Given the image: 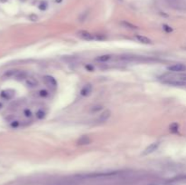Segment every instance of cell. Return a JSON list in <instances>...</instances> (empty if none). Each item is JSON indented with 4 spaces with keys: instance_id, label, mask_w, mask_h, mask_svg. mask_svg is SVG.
Segmentation results:
<instances>
[{
    "instance_id": "obj_11",
    "label": "cell",
    "mask_w": 186,
    "mask_h": 185,
    "mask_svg": "<svg viewBox=\"0 0 186 185\" xmlns=\"http://www.w3.org/2000/svg\"><path fill=\"white\" fill-rule=\"evenodd\" d=\"M110 59H111V56L110 55H104V56H100L95 58V60L97 62H107Z\"/></svg>"
},
{
    "instance_id": "obj_15",
    "label": "cell",
    "mask_w": 186,
    "mask_h": 185,
    "mask_svg": "<svg viewBox=\"0 0 186 185\" xmlns=\"http://www.w3.org/2000/svg\"><path fill=\"white\" fill-rule=\"evenodd\" d=\"M36 115H37V117L38 118V119H43V118H45V116H46V112L45 111H43V110H39L37 113H36Z\"/></svg>"
},
{
    "instance_id": "obj_21",
    "label": "cell",
    "mask_w": 186,
    "mask_h": 185,
    "mask_svg": "<svg viewBox=\"0 0 186 185\" xmlns=\"http://www.w3.org/2000/svg\"><path fill=\"white\" fill-rule=\"evenodd\" d=\"M25 115H26L27 117H30V116L32 115L31 111H30V110H26V111H25Z\"/></svg>"
},
{
    "instance_id": "obj_8",
    "label": "cell",
    "mask_w": 186,
    "mask_h": 185,
    "mask_svg": "<svg viewBox=\"0 0 186 185\" xmlns=\"http://www.w3.org/2000/svg\"><path fill=\"white\" fill-rule=\"evenodd\" d=\"M92 90H93V87H92V85H85L83 88H82V90H81V94L83 95V96H87V95H89L91 93H92Z\"/></svg>"
},
{
    "instance_id": "obj_17",
    "label": "cell",
    "mask_w": 186,
    "mask_h": 185,
    "mask_svg": "<svg viewBox=\"0 0 186 185\" xmlns=\"http://www.w3.org/2000/svg\"><path fill=\"white\" fill-rule=\"evenodd\" d=\"M103 107L101 106V105H97V106H95V107H93L92 109H91V112H94V113H95V112H98V111H100L101 109H102Z\"/></svg>"
},
{
    "instance_id": "obj_7",
    "label": "cell",
    "mask_w": 186,
    "mask_h": 185,
    "mask_svg": "<svg viewBox=\"0 0 186 185\" xmlns=\"http://www.w3.org/2000/svg\"><path fill=\"white\" fill-rule=\"evenodd\" d=\"M111 116V111L110 110H106V111H104L98 117V121L99 122H105L107 121Z\"/></svg>"
},
{
    "instance_id": "obj_5",
    "label": "cell",
    "mask_w": 186,
    "mask_h": 185,
    "mask_svg": "<svg viewBox=\"0 0 186 185\" xmlns=\"http://www.w3.org/2000/svg\"><path fill=\"white\" fill-rule=\"evenodd\" d=\"M134 39L136 41H138L139 43H142L144 45H152V43L150 38H148L147 37H144V36H141V35L134 36Z\"/></svg>"
},
{
    "instance_id": "obj_3",
    "label": "cell",
    "mask_w": 186,
    "mask_h": 185,
    "mask_svg": "<svg viewBox=\"0 0 186 185\" xmlns=\"http://www.w3.org/2000/svg\"><path fill=\"white\" fill-rule=\"evenodd\" d=\"M168 70L171 72H174V73H181V72L186 71V65L182 64H175V65L168 66Z\"/></svg>"
},
{
    "instance_id": "obj_19",
    "label": "cell",
    "mask_w": 186,
    "mask_h": 185,
    "mask_svg": "<svg viewBox=\"0 0 186 185\" xmlns=\"http://www.w3.org/2000/svg\"><path fill=\"white\" fill-rule=\"evenodd\" d=\"M95 40H104L105 39V37H104V36H100V35H95Z\"/></svg>"
},
{
    "instance_id": "obj_10",
    "label": "cell",
    "mask_w": 186,
    "mask_h": 185,
    "mask_svg": "<svg viewBox=\"0 0 186 185\" xmlns=\"http://www.w3.org/2000/svg\"><path fill=\"white\" fill-rule=\"evenodd\" d=\"M90 142H91L90 138H89L88 136L84 135V136H82V137L77 141V144H79V145H85V144H89Z\"/></svg>"
},
{
    "instance_id": "obj_1",
    "label": "cell",
    "mask_w": 186,
    "mask_h": 185,
    "mask_svg": "<svg viewBox=\"0 0 186 185\" xmlns=\"http://www.w3.org/2000/svg\"><path fill=\"white\" fill-rule=\"evenodd\" d=\"M162 83L168 85H172V86H185L186 85V82L181 80L180 78L170 77L169 75L165 76V78L162 80Z\"/></svg>"
},
{
    "instance_id": "obj_20",
    "label": "cell",
    "mask_w": 186,
    "mask_h": 185,
    "mask_svg": "<svg viewBox=\"0 0 186 185\" xmlns=\"http://www.w3.org/2000/svg\"><path fill=\"white\" fill-rule=\"evenodd\" d=\"M179 78L184 82H186V74H182V75H179Z\"/></svg>"
},
{
    "instance_id": "obj_4",
    "label": "cell",
    "mask_w": 186,
    "mask_h": 185,
    "mask_svg": "<svg viewBox=\"0 0 186 185\" xmlns=\"http://www.w3.org/2000/svg\"><path fill=\"white\" fill-rule=\"evenodd\" d=\"M159 145H160V142H153V143H152V144H150L145 150H144V152H143V154H144V155H147V154H150V153H152V152H155L156 150H157V148L159 147Z\"/></svg>"
},
{
    "instance_id": "obj_22",
    "label": "cell",
    "mask_w": 186,
    "mask_h": 185,
    "mask_svg": "<svg viewBox=\"0 0 186 185\" xmlns=\"http://www.w3.org/2000/svg\"><path fill=\"white\" fill-rule=\"evenodd\" d=\"M1 107H2V104H0V108H1Z\"/></svg>"
},
{
    "instance_id": "obj_14",
    "label": "cell",
    "mask_w": 186,
    "mask_h": 185,
    "mask_svg": "<svg viewBox=\"0 0 186 185\" xmlns=\"http://www.w3.org/2000/svg\"><path fill=\"white\" fill-rule=\"evenodd\" d=\"M122 26H123L124 27H126V28H129V29H133V30L137 29V27H136V26H133V24H130V23H128V22H125V21L122 22Z\"/></svg>"
},
{
    "instance_id": "obj_2",
    "label": "cell",
    "mask_w": 186,
    "mask_h": 185,
    "mask_svg": "<svg viewBox=\"0 0 186 185\" xmlns=\"http://www.w3.org/2000/svg\"><path fill=\"white\" fill-rule=\"evenodd\" d=\"M77 36L82 38L83 40H86V41H93V40H95V35L87 32V31H85V30H80L77 32Z\"/></svg>"
},
{
    "instance_id": "obj_13",
    "label": "cell",
    "mask_w": 186,
    "mask_h": 185,
    "mask_svg": "<svg viewBox=\"0 0 186 185\" xmlns=\"http://www.w3.org/2000/svg\"><path fill=\"white\" fill-rule=\"evenodd\" d=\"M2 96L8 99H10L14 96V92L13 91H4L2 92Z\"/></svg>"
},
{
    "instance_id": "obj_16",
    "label": "cell",
    "mask_w": 186,
    "mask_h": 185,
    "mask_svg": "<svg viewBox=\"0 0 186 185\" xmlns=\"http://www.w3.org/2000/svg\"><path fill=\"white\" fill-rule=\"evenodd\" d=\"M39 95L41 97H46L48 95V92L46 90H41V91H39Z\"/></svg>"
},
{
    "instance_id": "obj_6",
    "label": "cell",
    "mask_w": 186,
    "mask_h": 185,
    "mask_svg": "<svg viewBox=\"0 0 186 185\" xmlns=\"http://www.w3.org/2000/svg\"><path fill=\"white\" fill-rule=\"evenodd\" d=\"M44 82L46 85L50 86V87H56V81L54 77L50 76V75H46L44 76Z\"/></svg>"
},
{
    "instance_id": "obj_18",
    "label": "cell",
    "mask_w": 186,
    "mask_h": 185,
    "mask_svg": "<svg viewBox=\"0 0 186 185\" xmlns=\"http://www.w3.org/2000/svg\"><path fill=\"white\" fill-rule=\"evenodd\" d=\"M162 28H163L164 31H166V32H168V33L172 31V28H171L170 27H168V26H166V25H163V26H162Z\"/></svg>"
},
{
    "instance_id": "obj_12",
    "label": "cell",
    "mask_w": 186,
    "mask_h": 185,
    "mask_svg": "<svg viewBox=\"0 0 186 185\" xmlns=\"http://www.w3.org/2000/svg\"><path fill=\"white\" fill-rule=\"evenodd\" d=\"M169 129H170V132H177L179 131V124L177 123H172L170 126H169Z\"/></svg>"
},
{
    "instance_id": "obj_9",
    "label": "cell",
    "mask_w": 186,
    "mask_h": 185,
    "mask_svg": "<svg viewBox=\"0 0 186 185\" xmlns=\"http://www.w3.org/2000/svg\"><path fill=\"white\" fill-rule=\"evenodd\" d=\"M26 84L28 87H31V88H34V87H37L38 85V82L37 80H36L35 78H32V77H29L26 80Z\"/></svg>"
}]
</instances>
